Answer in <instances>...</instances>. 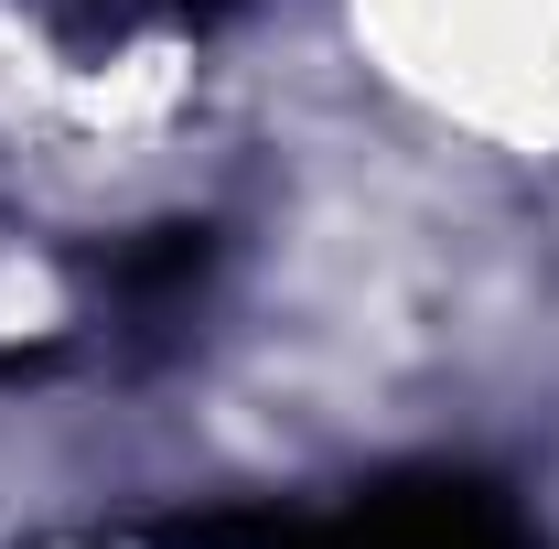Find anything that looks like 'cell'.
<instances>
[{
  "mask_svg": "<svg viewBox=\"0 0 559 549\" xmlns=\"http://www.w3.org/2000/svg\"><path fill=\"white\" fill-rule=\"evenodd\" d=\"M280 549H538V528L485 475H388L355 484L334 517H290Z\"/></svg>",
  "mask_w": 559,
  "mask_h": 549,
  "instance_id": "cell-1",
  "label": "cell"
},
{
  "mask_svg": "<svg viewBox=\"0 0 559 549\" xmlns=\"http://www.w3.org/2000/svg\"><path fill=\"white\" fill-rule=\"evenodd\" d=\"M108 22H194V11H226V0H97Z\"/></svg>",
  "mask_w": 559,
  "mask_h": 549,
  "instance_id": "cell-2",
  "label": "cell"
}]
</instances>
